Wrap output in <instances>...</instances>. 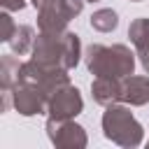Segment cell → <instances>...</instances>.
Returning <instances> with one entry per match:
<instances>
[{
    "label": "cell",
    "mask_w": 149,
    "mask_h": 149,
    "mask_svg": "<svg viewBox=\"0 0 149 149\" xmlns=\"http://www.w3.org/2000/svg\"><path fill=\"white\" fill-rule=\"evenodd\" d=\"M81 56V42L77 33H40L33 44V61L49 65V68H61V70H72L79 63Z\"/></svg>",
    "instance_id": "1"
},
{
    "label": "cell",
    "mask_w": 149,
    "mask_h": 149,
    "mask_svg": "<svg viewBox=\"0 0 149 149\" xmlns=\"http://www.w3.org/2000/svg\"><path fill=\"white\" fill-rule=\"evenodd\" d=\"M135 56L126 44H91L86 49V68L95 77H116L123 79L135 70Z\"/></svg>",
    "instance_id": "2"
},
{
    "label": "cell",
    "mask_w": 149,
    "mask_h": 149,
    "mask_svg": "<svg viewBox=\"0 0 149 149\" xmlns=\"http://www.w3.org/2000/svg\"><path fill=\"white\" fill-rule=\"evenodd\" d=\"M102 133L107 140H112L119 147H137L142 144L144 128L133 116V112L126 105H107L102 114Z\"/></svg>",
    "instance_id": "3"
},
{
    "label": "cell",
    "mask_w": 149,
    "mask_h": 149,
    "mask_svg": "<svg viewBox=\"0 0 149 149\" xmlns=\"http://www.w3.org/2000/svg\"><path fill=\"white\" fill-rule=\"evenodd\" d=\"M47 135L61 149H84L88 144L86 130L72 119H47Z\"/></svg>",
    "instance_id": "4"
},
{
    "label": "cell",
    "mask_w": 149,
    "mask_h": 149,
    "mask_svg": "<svg viewBox=\"0 0 149 149\" xmlns=\"http://www.w3.org/2000/svg\"><path fill=\"white\" fill-rule=\"evenodd\" d=\"M47 102H49V95L44 93V88H40L37 84H30V81H19L14 88H12V105L19 114L23 116H35V114H42L47 112Z\"/></svg>",
    "instance_id": "5"
},
{
    "label": "cell",
    "mask_w": 149,
    "mask_h": 149,
    "mask_svg": "<svg viewBox=\"0 0 149 149\" xmlns=\"http://www.w3.org/2000/svg\"><path fill=\"white\" fill-rule=\"evenodd\" d=\"M81 109H84L81 93L72 84H65V86L56 88L49 95V102H47L49 119H74Z\"/></svg>",
    "instance_id": "6"
},
{
    "label": "cell",
    "mask_w": 149,
    "mask_h": 149,
    "mask_svg": "<svg viewBox=\"0 0 149 149\" xmlns=\"http://www.w3.org/2000/svg\"><path fill=\"white\" fill-rule=\"evenodd\" d=\"M33 7L37 9L40 33H65L72 21L63 7V0H33Z\"/></svg>",
    "instance_id": "7"
},
{
    "label": "cell",
    "mask_w": 149,
    "mask_h": 149,
    "mask_svg": "<svg viewBox=\"0 0 149 149\" xmlns=\"http://www.w3.org/2000/svg\"><path fill=\"white\" fill-rule=\"evenodd\" d=\"M121 102L126 105H147L149 102V77L128 74L121 79Z\"/></svg>",
    "instance_id": "8"
},
{
    "label": "cell",
    "mask_w": 149,
    "mask_h": 149,
    "mask_svg": "<svg viewBox=\"0 0 149 149\" xmlns=\"http://www.w3.org/2000/svg\"><path fill=\"white\" fill-rule=\"evenodd\" d=\"M91 95L102 107L121 102V79H116V77H95L93 84H91Z\"/></svg>",
    "instance_id": "9"
},
{
    "label": "cell",
    "mask_w": 149,
    "mask_h": 149,
    "mask_svg": "<svg viewBox=\"0 0 149 149\" xmlns=\"http://www.w3.org/2000/svg\"><path fill=\"white\" fill-rule=\"evenodd\" d=\"M128 37L135 44V51L140 56V63L144 68V72L149 74V19L140 16L128 26Z\"/></svg>",
    "instance_id": "10"
},
{
    "label": "cell",
    "mask_w": 149,
    "mask_h": 149,
    "mask_svg": "<svg viewBox=\"0 0 149 149\" xmlns=\"http://www.w3.org/2000/svg\"><path fill=\"white\" fill-rule=\"evenodd\" d=\"M19 74H21V63L14 56H2L0 61V86L2 91H12L19 84Z\"/></svg>",
    "instance_id": "11"
},
{
    "label": "cell",
    "mask_w": 149,
    "mask_h": 149,
    "mask_svg": "<svg viewBox=\"0 0 149 149\" xmlns=\"http://www.w3.org/2000/svg\"><path fill=\"white\" fill-rule=\"evenodd\" d=\"M7 44L12 47L14 54L23 56V54L33 51V44H35V30H33L30 26H16V30H14V35H12V40H9Z\"/></svg>",
    "instance_id": "12"
},
{
    "label": "cell",
    "mask_w": 149,
    "mask_h": 149,
    "mask_svg": "<svg viewBox=\"0 0 149 149\" xmlns=\"http://www.w3.org/2000/svg\"><path fill=\"white\" fill-rule=\"evenodd\" d=\"M119 26V14L114 9H98L91 14V28L98 33H112Z\"/></svg>",
    "instance_id": "13"
},
{
    "label": "cell",
    "mask_w": 149,
    "mask_h": 149,
    "mask_svg": "<svg viewBox=\"0 0 149 149\" xmlns=\"http://www.w3.org/2000/svg\"><path fill=\"white\" fill-rule=\"evenodd\" d=\"M14 30H16V26H14L12 16H9V12L5 9V12L0 14V40H2V42H9L12 35H14Z\"/></svg>",
    "instance_id": "14"
},
{
    "label": "cell",
    "mask_w": 149,
    "mask_h": 149,
    "mask_svg": "<svg viewBox=\"0 0 149 149\" xmlns=\"http://www.w3.org/2000/svg\"><path fill=\"white\" fill-rule=\"evenodd\" d=\"M0 5H2V9H7V12H19V9L26 7V0H0Z\"/></svg>",
    "instance_id": "15"
},
{
    "label": "cell",
    "mask_w": 149,
    "mask_h": 149,
    "mask_svg": "<svg viewBox=\"0 0 149 149\" xmlns=\"http://www.w3.org/2000/svg\"><path fill=\"white\" fill-rule=\"evenodd\" d=\"M86 2H98V0H86Z\"/></svg>",
    "instance_id": "16"
}]
</instances>
